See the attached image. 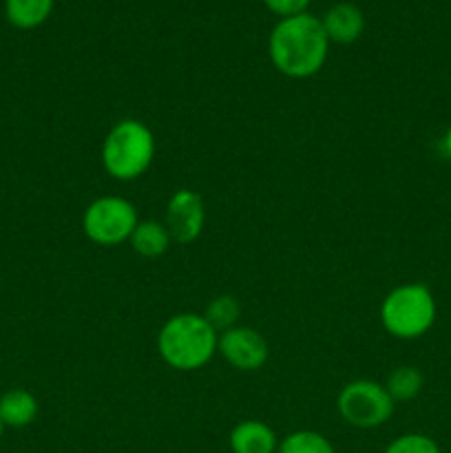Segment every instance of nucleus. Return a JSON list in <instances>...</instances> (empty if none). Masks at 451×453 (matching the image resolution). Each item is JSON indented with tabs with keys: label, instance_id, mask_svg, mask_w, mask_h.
<instances>
[{
	"label": "nucleus",
	"instance_id": "nucleus-1",
	"mask_svg": "<svg viewBox=\"0 0 451 453\" xmlns=\"http://www.w3.org/2000/svg\"><path fill=\"white\" fill-rule=\"evenodd\" d=\"M330 51V40L321 18L312 13L281 18L268 40V53L274 69L287 78H312L323 69Z\"/></svg>",
	"mask_w": 451,
	"mask_h": 453
},
{
	"label": "nucleus",
	"instance_id": "nucleus-2",
	"mask_svg": "<svg viewBox=\"0 0 451 453\" xmlns=\"http://www.w3.org/2000/svg\"><path fill=\"white\" fill-rule=\"evenodd\" d=\"M217 341L219 334L203 314L184 312L164 323L157 334V349L164 363L172 370L195 372L212 361L217 354Z\"/></svg>",
	"mask_w": 451,
	"mask_h": 453
},
{
	"label": "nucleus",
	"instance_id": "nucleus-3",
	"mask_svg": "<svg viewBox=\"0 0 451 453\" xmlns=\"http://www.w3.org/2000/svg\"><path fill=\"white\" fill-rule=\"evenodd\" d=\"M155 135L140 119H119L102 144V164L113 180L133 181L155 159Z\"/></svg>",
	"mask_w": 451,
	"mask_h": 453
},
{
	"label": "nucleus",
	"instance_id": "nucleus-4",
	"mask_svg": "<svg viewBox=\"0 0 451 453\" xmlns=\"http://www.w3.org/2000/svg\"><path fill=\"white\" fill-rule=\"evenodd\" d=\"M436 299L424 283H402L394 288L380 305L383 327L402 341L427 334L436 323Z\"/></svg>",
	"mask_w": 451,
	"mask_h": 453
},
{
	"label": "nucleus",
	"instance_id": "nucleus-5",
	"mask_svg": "<svg viewBox=\"0 0 451 453\" xmlns=\"http://www.w3.org/2000/svg\"><path fill=\"white\" fill-rule=\"evenodd\" d=\"M396 403L387 394L383 383L358 379L345 385L336 398L340 418L356 429H376L387 423Z\"/></svg>",
	"mask_w": 451,
	"mask_h": 453
},
{
	"label": "nucleus",
	"instance_id": "nucleus-6",
	"mask_svg": "<svg viewBox=\"0 0 451 453\" xmlns=\"http://www.w3.org/2000/svg\"><path fill=\"white\" fill-rule=\"evenodd\" d=\"M137 224V208L128 199L115 195L88 203L82 217L84 234L97 246H119L128 242Z\"/></svg>",
	"mask_w": 451,
	"mask_h": 453
},
{
	"label": "nucleus",
	"instance_id": "nucleus-7",
	"mask_svg": "<svg viewBox=\"0 0 451 453\" xmlns=\"http://www.w3.org/2000/svg\"><path fill=\"white\" fill-rule=\"evenodd\" d=\"M217 352L228 365L239 372H256L265 365L270 357L268 341L261 332L248 326H234L221 332L217 341Z\"/></svg>",
	"mask_w": 451,
	"mask_h": 453
},
{
	"label": "nucleus",
	"instance_id": "nucleus-8",
	"mask_svg": "<svg viewBox=\"0 0 451 453\" xmlns=\"http://www.w3.org/2000/svg\"><path fill=\"white\" fill-rule=\"evenodd\" d=\"M166 228L171 233L172 242L193 243L202 234L206 224V206H203L202 195L195 190L181 188L168 199L166 208Z\"/></svg>",
	"mask_w": 451,
	"mask_h": 453
},
{
	"label": "nucleus",
	"instance_id": "nucleus-9",
	"mask_svg": "<svg viewBox=\"0 0 451 453\" xmlns=\"http://www.w3.org/2000/svg\"><path fill=\"white\" fill-rule=\"evenodd\" d=\"M323 29H325L327 40L336 44H352L365 31V16L361 9L352 3H339L325 12L321 18Z\"/></svg>",
	"mask_w": 451,
	"mask_h": 453
},
{
	"label": "nucleus",
	"instance_id": "nucleus-10",
	"mask_svg": "<svg viewBox=\"0 0 451 453\" xmlns=\"http://www.w3.org/2000/svg\"><path fill=\"white\" fill-rule=\"evenodd\" d=\"M230 449L233 453H277L279 438L261 420H241L230 432Z\"/></svg>",
	"mask_w": 451,
	"mask_h": 453
},
{
	"label": "nucleus",
	"instance_id": "nucleus-11",
	"mask_svg": "<svg viewBox=\"0 0 451 453\" xmlns=\"http://www.w3.org/2000/svg\"><path fill=\"white\" fill-rule=\"evenodd\" d=\"M38 416V401L27 389H9L0 396V420L4 427H29Z\"/></svg>",
	"mask_w": 451,
	"mask_h": 453
},
{
	"label": "nucleus",
	"instance_id": "nucleus-12",
	"mask_svg": "<svg viewBox=\"0 0 451 453\" xmlns=\"http://www.w3.org/2000/svg\"><path fill=\"white\" fill-rule=\"evenodd\" d=\"M131 246L137 255L146 257V259H157L164 252L171 248L172 237L168 233L166 224L159 221H140L131 234Z\"/></svg>",
	"mask_w": 451,
	"mask_h": 453
},
{
	"label": "nucleus",
	"instance_id": "nucleus-13",
	"mask_svg": "<svg viewBox=\"0 0 451 453\" xmlns=\"http://www.w3.org/2000/svg\"><path fill=\"white\" fill-rule=\"evenodd\" d=\"M56 0H4V16L16 29H35L51 16Z\"/></svg>",
	"mask_w": 451,
	"mask_h": 453
},
{
	"label": "nucleus",
	"instance_id": "nucleus-14",
	"mask_svg": "<svg viewBox=\"0 0 451 453\" xmlns=\"http://www.w3.org/2000/svg\"><path fill=\"white\" fill-rule=\"evenodd\" d=\"M424 376L420 374L418 367L414 365H401L387 376L385 380V389L392 396L394 403H407L414 401L420 392H423Z\"/></svg>",
	"mask_w": 451,
	"mask_h": 453
},
{
	"label": "nucleus",
	"instance_id": "nucleus-15",
	"mask_svg": "<svg viewBox=\"0 0 451 453\" xmlns=\"http://www.w3.org/2000/svg\"><path fill=\"white\" fill-rule=\"evenodd\" d=\"M277 453H336V449L323 434L301 429V432L287 434L279 442Z\"/></svg>",
	"mask_w": 451,
	"mask_h": 453
},
{
	"label": "nucleus",
	"instance_id": "nucleus-16",
	"mask_svg": "<svg viewBox=\"0 0 451 453\" xmlns=\"http://www.w3.org/2000/svg\"><path fill=\"white\" fill-rule=\"evenodd\" d=\"M239 314H241V305H239V301L230 295H219L206 305L203 319L215 327L217 334H221V332L237 326Z\"/></svg>",
	"mask_w": 451,
	"mask_h": 453
},
{
	"label": "nucleus",
	"instance_id": "nucleus-17",
	"mask_svg": "<svg viewBox=\"0 0 451 453\" xmlns=\"http://www.w3.org/2000/svg\"><path fill=\"white\" fill-rule=\"evenodd\" d=\"M385 453H442L438 442L424 434H402L394 438Z\"/></svg>",
	"mask_w": 451,
	"mask_h": 453
},
{
	"label": "nucleus",
	"instance_id": "nucleus-18",
	"mask_svg": "<svg viewBox=\"0 0 451 453\" xmlns=\"http://www.w3.org/2000/svg\"><path fill=\"white\" fill-rule=\"evenodd\" d=\"M264 4L279 18H290L308 12L310 0H264Z\"/></svg>",
	"mask_w": 451,
	"mask_h": 453
},
{
	"label": "nucleus",
	"instance_id": "nucleus-19",
	"mask_svg": "<svg viewBox=\"0 0 451 453\" xmlns=\"http://www.w3.org/2000/svg\"><path fill=\"white\" fill-rule=\"evenodd\" d=\"M445 150H447V155L451 157V124H449V128H447V133H445Z\"/></svg>",
	"mask_w": 451,
	"mask_h": 453
},
{
	"label": "nucleus",
	"instance_id": "nucleus-20",
	"mask_svg": "<svg viewBox=\"0 0 451 453\" xmlns=\"http://www.w3.org/2000/svg\"><path fill=\"white\" fill-rule=\"evenodd\" d=\"M3 432H4V425H3V420H0V438H3Z\"/></svg>",
	"mask_w": 451,
	"mask_h": 453
}]
</instances>
